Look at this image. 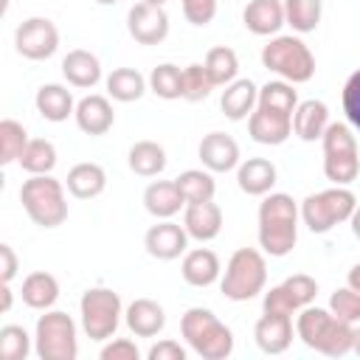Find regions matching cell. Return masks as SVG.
<instances>
[{"instance_id": "cell-1", "label": "cell", "mask_w": 360, "mask_h": 360, "mask_svg": "<svg viewBox=\"0 0 360 360\" xmlns=\"http://www.w3.org/2000/svg\"><path fill=\"white\" fill-rule=\"evenodd\" d=\"M298 202L284 191H270L259 202V248L264 256L281 259L298 242Z\"/></svg>"}, {"instance_id": "cell-2", "label": "cell", "mask_w": 360, "mask_h": 360, "mask_svg": "<svg viewBox=\"0 0 360 360\" xmlns=\"http://www.w3.org/2000/svg\"><path fill=\"white\" fill-rule=\"evenodd\" d=\"M186 346L202 360H225L233 354V332L208 307H191L180 318Z\"/></svg>"}, {"instance_id": "cell-3", "label": "cell", "mask_w": 360, "mask_h": 360, "mask_svg": "<svg viewBox=\"0 0 360 360\" xmlns=\"http://www.w3.org/2000/svg\"><path fill=\"white\" fill-rule=\"evenodd\" d=\"M62 180L53 174H28L20 186V202L37 228H59L68 219V197Z\"/></svg>"}, {"instance_id": "cell-4", "label": "cell", "mask_w": 360, "mask_h": 360, "mask_svg": "<svg viewBox=\"0 0 360 360\" xmlns=\"http://www.w3.org/2000/svg\"><path fill=\"white\" fill-rule=\"evenodd\" d=\"M262 65L290 84H304L315 76V56L295 34H276L262 48Z\"/></svg>"}, {"instance_id": "cell-5", "label": "cell", "mask_w": 360, "mask_h": 360, "mask_svg": "<svg viewBox=\"0 0 360 360\" xmlns=\"http://www.w3.org/2000/svg\"><path fill=\"white\" fill-rule=\"evenodd\" d=\"M267 284V259L264 250L256 248H239L231 253L222 276L219 290L228 301H250L259 292H264Z\"/></svg>"}, {"instance_id": "cell-6", "label": "cell", "mask_w": 360, "mask_h": 360, "mask_svg": "<svg viewBox=\"0 0 360 360\" xmlns=\"http://www.w3.org/2000/svg\"><path fill=\"white\" fill-rule=\"evenodd\" d=\"M124 321V304L121 295L110 287H90L82 292L79 298V323L82 332L96 340L104 343L110 338H115L118 326Z\"/></svg>"}, {"instance_id": "cell-7", "label": "cell", "mask_w": 360, "mask_h": 360, "mask_svg": "<svg viewBox=\"0 0 360 360\" xmlns=\"http://www.w3.org/2000/svg\"><path fill=\"white\" fill-rule=\"evenodd\" d=\"M34 354L39 360H76L79 326L62 309H45L34 326Z\"/></svg>"}, {"instance_id": "cell-8", "label": "cell", "mask_w": 360, "mask_h": 360, "mask_svg": "<svg viewBox=\"0 0 360 360\" xmlns=\"http://www.w3.org/2000/svg\"><path fill=\"white\" fill-rule=\"evenodd\" d=\"M301 219L312 233H329L335 225L349 222L354 208H357V197L349 186H332L315 194H307L301 200Z\"/></svg>"}, {"instance_id": "cell-9", "label": "cell", "mask_w": 360, "mask_h": 360, "mask_svg": "<svg viewBox=\"0 0 360 360\" xmlns=\"http://www.w3.org/2000/svg\"><path fill=\"white\" fill-rule=\"evenodd\" d=\"M14 48L31 62L51 59L59 48V28L48 17H28L14 31Z\"/></svg>"}, {"instance_id": "cell-10", "label": "cell", "mask_w": 360, "mask_h": 360, "mask_svg": "<svg viewBox=\"0 0 360 360\" xmlns=\"http://www.w3.org/2000/svg\"><path fill=\"white\" fill-rule=\"evenodd\" d=\"M127 31L138 45H160L169 37V14L163 6L141 0L127 11Z\"/></svg>"}, {"instance_id": "cell-11", "label": "cell", "mask_w": 360, "mask_h": 360, "mask_svg": "<svg viewBox=\"0 0 360 360\" xmlns=\"http://www.w3.org/2000/svg\"><path fill=\"white\" fill-rule=\"evenodd\" d=\"M188 233L183 225L172 222V219H160L158 225H152L146 233H143V248L152 259L158 262H172V259H180L186 250H188Z\"/></svg>"}, {"instance_id": "cell-12", "label": "cell", "mask_w": 360, "mask_h": 360, "mask_svg": "<svg viewBox=\"0 0 360 360\" xmlns=\"http://www.w3.org/2000/svg\"><path fill=\"white\" fill-rule=\"evenodd\" d=\"M197 155H200V163L208 172H214V174L233 172L242 163L239 143L228 132H208V135H202V141L197 146Z\"/></svg>"}, {"instance_id": "cell-13", "label": "cell", "mask_w": 360, "mask_h": 360, "mask_svg": "<svg viewBox=\"0 0 360 360\" xmlns=\"http://www.w3.org/2000/svg\"><path fill=\"white\" fill-rule=\"evenodd\" d=\"M248 132L262 146H281L292 135V115L267 110V107H256L248 118Z\"/></svg>"}, {"instance_id": "cell-14", "label": "cell", "mask_w": 360, "mask_h": 360, "mask_svg": "<svg viewBox=\"0 0 360 360\" xmlns=\"http://www.w3.org/2000/svg\"><path fill=\"white\" fill-rule=\"evenodd\" d=\"M292 315L262 312V318L253 326V340L264 354H284L292 346Z\"/></svg>"}, {"instance_id": "cell-15", "label": "cell", "mask_w": 360, "mask_h": 360, "mask_svg": "<svg viewBox=\"0 0 360 360\" xmlns=\"http://www.w3.org/2000/svg\"><path fill=\"white\" fill-rule=\"evenodd\" d=\"M76 127L90 135V138H98V135H107L115 124V112H112V104L107 96H98V93H90L84 98L76 101Z\"/></svg>"}, {"instance_id": "cell-16", "label": "cell", "mask_w": 360, "mask_h": 360, "mask_svg": "<svg viewBox=\"0 0 360 360\" xmlns=\"http://www.w3.org/2000/svg\"><path fill=\"white\" fill-rule=\"evenodd\" d=\"M180 273H183V281H186L188 287L205 290V287H211V284L219 281V276H222V262H219V256H217L211 248H194V250H186V253H183Z\"/></svg>"}, {"instance_id": "cell-17", "label": "cell", "mask_w": 360, "mask_h": 360, "mask_svg": "<svg viewBox=\"0 0 360 360\" xmlns=\"http://www.w3.org/2000/svg\"><path fill=\"white\" fill-rule=\"evenodd\" d=\"M242 22L256 37H276L281 25H287L284 0H248L242 11Z\"/></svg>"}, {"instance_id": "cell-18", "label": "cell", "mask_w": 360, "mask_h": 360, "mask_svg": "<svg viewBox=\"0 0 360 360\" xmlns=\"http://www.w3.org/2000/svg\"><path fill=\"white\" fill-rule=\"evenodd\" d=\"M183 228L197 242H211L222 231V208L214 200L205 202H188L183 208Z\"/></svg>"}, {"instance_id": "cell-19", "label": "cell", "mask_w": 360, "mask_h": 360, "mask_svg": "<svg viewBox=\"0 0 360 360\" xmlns=\"http://www.w3.org/2000/svg\"><path fill=\"white\" fill-rule=\"evenodd\" d=\"M278 180V169L273 160L267 158H248L236 166V186L248 194V197H264L273 191Z\"/></svg>"}, {"instance_id": "cell-20", "label": "cell", "mask_w": 360, "mask_h": 360, "mask_svg": "<svg viewBox=\"0 0 360 360\" xmlns=\"http://www.w3.org/2000/svg\"><path fill=\"white\" fill-rule=\"evenodd\" d=\"M124 323L135 338H155L166 326V309L152 298H135L124 309Z\"/></svg>"}, {"instance_id": "cell-21", "label": "cell", "mask_w": 360, "mask_h": 360, "mask_svg": "<svg viewBox=\"0 0 360 360\" xmlns=\"http://www.w3.org/2000/svg\"><path fill=\"white\" fill-rule=\"evenodd\" d=\"M62 76L70 87H79V90H90L101 82V62L96 53L84 51V48H73L65 53L62 59Z\"/></svg>"}, {"instance_id": "cell-22", "label": "cell", "mask_w": 360, "mask_h": 360, "mask_svg": "<svg viewBox=\"0 0 360 360\" xmlns=\"http://www.w3.org/2000/svg\"><path fill=\"white\" fill-rule=\"evenodd\" d=\"M326 127H329V107L321 98L298 101V107L292 112V135H298L301 141L312 143V141L323 138Z\"/></svg>"}, {"instance_id": "cell-23", "label": "cell", "mask_w": 360, "mask_h": 360, "mask_svg": "<svg viewBox=\"0 0 360 360\" xmlns=\"http://www.w3.org/2000/svg\"><path fill=\"white\" fill-rule=\"evenodd\" d=\"M34 104H37V112L51 124H62L76 112L73 93L65 84H56V82L42 84L37 90V96H34Z\"/></svg>"}, {"instance_id": "cell-24", "label": "cell", "mask_w": 360, "mask_h": 360, "mask_svg": "<svg viewBox=\"0 0 360 360\" xmlns=\"http://www.w3.org/2000/svg\"><path fill=\"white\" fill-rule=\"evenodd\" d=\"M143 208L155 219H172L174 214H180V208H186V200L174 180H152L143 188Z\"/></svg>"}, {"instance_id": "cell-25", "label": "cell", "mask_w": 360, "mask_h": 360, "mask_svg": "<svg viewBox=\"0 0 360 360\" xmlns=\"http://www.w3.org/2000/svg\"><path fill=\"white\" fill-rule=\"evenodd\" d=\"M256 104H259V87L250 79H233L231 84H225L222 98H219V107H222L225 118H231V121L250 118Z\"/></svg>"}, {"instance_id": "cell-26", "label": "cell", "mask_w": 360, "mask_h": 360, "mask_svg": "<svg viewBox=\"0 0 360 360\" xmlns=\"http://www.w3.org/2000/svg\"><path fill=\"white\" fill-rule=\"evenodd\" d=\"M65 186H68V191L76 200H93V197L104 194V188H107V172L98 163H93V160H82V163L70 166V172L65 177Z\"/></svg>"}, {"instance_id": "cell-27", "label": "cell", "mask_w": 360, "mask_h": 360, "mask_svg": "<svg viewBox=\"0 0 360 360\" xmlns=\"http://www.w3.org/2000/svg\"><path fill=\"white\" fill-rule=\"evenodd\" d=\"M20 295H22V304L37 312L53 309V304L59 301V281H56V276H51L45 270H34L22 278Z\"/></svg>"}, {"instance_id": "cell-28", "label": "cell", "mask_w": 360, "mask_h": 360, "mask_svg": "<svg viewBox=\"0 0 360 360\" xmlns=\"http://www.w3.org/2000/svg\"><path fill=\"white\" fill-rule=\"evenodd\" d=\"M104 87H107V96L112 101L129 104V101H138L149 90V79L135 68H115L107 73Z\"/></svg>"}, {"instance_id": "cell-29", "label": "cell", "mask_w": 360, "mask_h": 360, "mask_svg": "<svg viewBox=\"0 0 360 360\" xmlns=\"http://www.w3.org/2000/svg\"><path fill=\"white\" fill-rule=\"evenodd\" d=\"M332 321H335V315L329 312V307L323 309V307H312V304H309V307L298 309V318H295V335L301 338V343H304L307 349L318 352V346H321V340L326 338Z\"/></svg>"}, {"instance_id": "cell-30", "label": "cell", "mask_w": 360, "mask_h": 360, "mask_svg": "<svg viewBox=\"0 0 360 360\" xmlns=\"http://www.w3.org/2000/svg\"><path fill=\"white\" fill-rule=\"evenodd\" d=\"M127 163L138 177H158L166 169V149L158 141H135L127 152Z\"/></svg>"}, {"instance_id": "cell-31", "label": "cell", "mask_w": 360, "mask_h": 360, "mask_svg": "<svg viewBox=\"0 0 360 360\" xmlns=\"http://www.w3.org/2000/svg\"><path fill=\"white\" fill-rule=\"evenodd\" d=\"M174 183H177L186 205L214 200V194H217V180H214V172H208V169H186L174 177Z\"/></svg>"}, {"instance_id": "cell-32", "label": "cell", "mask_w": 360, "mask_h": 360, "mask_svg": "<svg viewBox=\"0 0 360 360\" xmlns=\"http://www.w3.org/2000/svg\"><path fill=\"white\" fill-rule=\"evenodd\" d=\"M202 65H205V70H208V76H211V82H214L217 87L231 84V82L236 79V73H239V56H236V51L228 48V45L211 48V51L205 53Z\"/></svg>"}, {"instance_id": "cell-33", "label": "cell", "mask_w": 360, "mask_h": 360, "mask_svg": "<svg viewBox=\"0 0 360 360\" xmlns=\"http://www.w3.org/2000/svg\"><path fill=\"white\" fill-rule=\"evenodd\" d=\"M17 163L28 174H51L56 166V146L48 138H31Z\"/></svg>"}, {"instance_id": "cell-34", "label": "cell", "mask_w": 360, "mask_h": 360, "mask_svg": "<svg viewBox=\"0 0 360 360\" xmlns=\"http://www.w3.org/2000/svg\"><path fill=\"white\" fill-rule=\"evenodd\" d=\"M284 14L295 34H309L321 25L323 0H284Z\"/></svg>"}, {"instance_id": "cell-35", "label": "cell", "mask_w": 360, "mask_h": 360, "mask_svg": "<svg viewBox=\"0 0 360 360\" xmlns=\"http://www.w3.org/2000/svg\"><path fill=\"white\" fill-rule=\"evenodd\" d=\"M323 174L332 186H349L360 174V152H329L323 155Z\"/></svg>"}, {"instance_id": "cell-36", "label": "cell", "mask_w": 360, "mask_h": 360, "mask_svg": "<svg viewBox=\"0 0 360 360\" xmlns=\"http://www.w3.org/2000/svg\"><path fill=\"white\" fill-rule=\"evenodd\" d=\"M149 90L158 98H163V101L183 98V68H177L172 62H163V65L152 68V73H149Z\"/></svg>"}, {"instance_id": "cell-37", "label": "cell", "mask_w": 360, "mask_h": 360, "mask_svg": "<svg viewBox=\"0 0 360 360\" xmlns=\"http://www.w3.org/2000/svg\"><path fill=\"white\" fill-rule=\"evenodd\" d=\"M256 107H267V110H278V112H295L298 107V93L295 84L284 82V79H273L267 84L259 87V104Z\"/></svg>"}, {"instance_id": "cell-38", "label": "cell", "mask_w": 360, "mask_h": 360, "mask_svg": "<svg viewBox=\"0 0 360 360\" xmlns=\"http://www.w3.org/2000/svg\"><path fill=\"white\" fill-rule=\"evenodd\" d=\"M28 132L20 121L14 118H3L0 121V163L8 166V163H17L22 149L28 146Z\"/></svg>"}, {"instance_id": "cell-39", "label": "cell", "mask_w": 360, "mask_h": 360, "mask_svg": "<svg viewBox=\"0 0 360 360\" xmlns=\"http://www.w3.org/2000/svg\"><path fill=\"white\" fill-rule=\"evenodd\" d=\"M214 87H217V84L211 82V76H208L205 65L191 62V65H186V68H183V98H186V101H191V104L205 101V98L211 96V90H214Z\"/></svg>"}, {"instance_id": "cell-40", "label": "cell", "mask_w": 360, "mask_h": 360, "mask_svg": "<svg viewBox=\"0 0 360 360\" xmlns=\"http://www.w3.org/2000/svg\"><path fill=\"white\" fill-rule=\"evenodd\" d=\"M31 349H34V338L22 326L6 323L0 329V354L6 360H25L31 354Z\"/></svg>"}, {"instance_id": "cell-41", "label": "cell", "mask_w": 360, "mask_h": 360, "mask_svg": "<svg viewBox=\"0 0 360 360\" xmlns=\"http://www.w3.org/2000/svg\"><path fill=\"white\" fill-rule=\"evenodd\" d=\"M329 312L346 323H360V292L352 290L349 284L346 287H338L332 295H329Z\"/></svg>"}, {"instance_id": "cell-42", "label": "cell", "mask_w": 360, "mask_h": 360, "mask_svg": "<svg viewBox=\"0 0 360 360\" xmlns=\"http://www.w3.org/2000/svg\"><path fill=\"white\" fill-rule=\"evenodd\" d=\"M321 146H323V155L329 152H357V135L349 124H340V121H329L323 138H321Z\"/></svg>"}, {"instance_id": "cell-43", "label": "cell", "mask_w": 360, "mask_h": 360, "mask_svg": "<svg viewBox=\"0 0 360 360\" xmlns=\"http://www.w3.org/2000/svg\"><path fill=\"white\" fill-rule=\"evenodd\" d=\"M281 287H284L287 295L292 298L295 309L309 307V304L315 301V295H318V281H315L312 276H307V273H292V276H287V278L281 281Z\"/></svg>"}, {"instance_id": "cell-44", "label": "cell", "mask_w": 360, "mask_h": 360, "mask_svg": "<svg viewBox=\"0 0 360 360\" xmlns=\"http://www.w3.org/2000/svg\"><path fill=\"white\" fill-rule=\"evenodd\" d=\"M340 101H343L346 124H349L354 132H360V68H357V70H354V73L346 79Z\"/></svg>"}, {"instance_id": "cell-45", "label": "cell", "mask_w": 360, "mask_h": 360, "mask_svg": "<svg viewBox=\"0 0 360 360\" xmlns=\"http://www.w3.org/2000/svg\"><path fill=\"white\" fill-rule=\"evenodd\" d=\"M180 8L183 17L197 28L208 25L217 17V0H180Z\"/></svg>"}, {"instance_id": "cell-46", "label": "cell", "mask_w": 360, "mask_h": 360, "mask_svg": "<svg viewBox=\"0 0 360 360\" xmlns=\"http://www.w3.org/2000/svg\"><path fill=\"white\" fill-rule=\"evenodd\" d=\"M98 357L101 360H138L141 357V349L129 338H110V340H104Z\"/></svg>"}, {"instance_id": "cell-47", "label": "cell", "mask_w": 360, "mask_h": 360, "mask_svg": "<svg viewBox=\"0 0 360 360\" xmlns=\"http://www.w3.org/2000/svg\"><path fill=\"white\" fill-rule=\"evenodd\" d=\"M262 312H276V315H295L298 309H295L292 298L287 295V290H284L281 284H276V287H270V290L264 292V298H262Z\"/></svg>"}, {"instance_id": "cell-48", "label": "cell", "mask_w": 360, "mask_h": 360, "mask_svg": "<svg viewBox=\"0 0 360 360\" xmlns=\"http://www.w3.org/2000/svg\"><path fill=\"white\" fill-rule=\"evenodd\" d=\"M186 357H188V352L172 338H163V340L152 343L149 352H146V360H186Z\"/></svg>"}, {"instance_id": "cell-49", "label": "cell", "mask_w": 360, "mask_h": 360, "mask_svg": "<svg viewBox=\"0 0 360 360\" xmlns=\"http://www.w3.org/2000/svg\"><path fill=\"white\" fill-rule=\"evenodd\" d=\"M0 281L3 284H11L14 281V276H17V270H20V259H17V253H14V248L8 245V242H3L0 245Z\"/></svg>"}, {"instance_id": "cell-50", "label": "cell", "mask_w": 360, "mask_h": 360, "mask_svg": "<svg viewBox=\"0 0 360 360\" xmlns=\"http://www.w3.org/2000/svg\"><path fill=\"white\" fill-rule=\"evenodd\" d=\"M346 284H349L352 290H357V292H360V262H357V264H352V270H349V276H346Z\"/></svg>"}, {"instance_id": "cell-51", "label": "cell", "mask_w": 360, "mask_h": 360, "mask_svg": "<svg viewBox=\"0 0 360 360\" xmlns=\"http://www.w3.org/2000/svg\"><path fill=\"white\" fill-rule=\"evenodd\" d=\"M11 309V284H3V304H0V312L6 315Z\"/></svg>"}, {"instance_id": "cell-52", "label": "cell", "mask_w": 360, "mask_h": 360, "mask_svg": "<svg viewBox=\"0 0 360 360\" xmlns=\"http://www.w3.org/2000/svg\"><path fill=\"white\" fill-rule=\"evenodd\" d=\"M349 225H352V233H354V236L360 239V202H357V208H354V214H352Z\"/></svg>"}, {"instance_id": "cell-53", "label": "cell", "mask_w": 360, "mask_h": 360, "mask_svg": "<svg viewBox=\"0 0 360 360\" xmlns=\"http://www.w3.org/2000/svg\"><path fill=\"white\" fill-rule=\"evenodd\" d=\"M357 357H360V326H354V349H352Z\"/></svg>"}, {"instance_id": "cell-54", "label": "cell", "mask_w": 360, "mask_h": 360, "mask_svg": "<svg viewBox=\"0 0 360 360\" xmlns=\"http://www.w3.org/2000/svg\"><path fill=\"white\" fill-rule=\"evenodd\" d=\"M96 3H98V6H115L118 0H96Z\"/></svg>"}, {"instance_id": "cell-55", "label": "cell", "mask_w": 360, "mask_h": 360, "mask_svg": "<svg viewBox=\"0 0 360 360\" xmlns=\"http://www.w3.org/2000/svg\"><path fill=\"white\" fill-rule=\"evenodd\" d=\"M143 3H152V6H166L169 0H143Z\"/></svg>"}]
</instances>
